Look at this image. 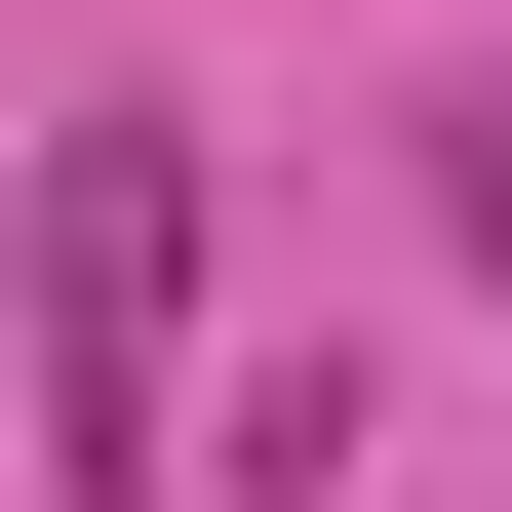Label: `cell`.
Returning a JSON list of instances; mask_svg holds the SVG:
<instances>
[{"label":"cell","mask_w":512,"mask_h":512,"mask_svg":"<svg viewBox=\"0 0 512 512\" xmlns=\"http://www.w3.org/2000/svg\"><path fill=\"white\" fill-rule=\"evenodd\" d=\"M434 197H473V276H512V79H473V158H434Z\"/></svg>","instance_id":"7a4b0ae2"},{"label":"cell","mask_w":512,"mask_h":512,"mask_svg":"<svg viewBox=\"0 0 512 512\" xmlns=\"http://www.w3.org/2000/svg\"><path fill=\"white\" fill-rule=\"evenodd\" d=\"M158 316H197V119H40V434L158 473Z\"/></svg>","instance_id":"6da1fadb"}]
</instances>
